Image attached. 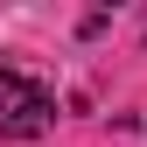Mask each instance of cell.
<instances>
[{
    "instance_id": "cell-1",
    "label": "cell",
    "mask_w": 147,
    "mask_h": 147,
    "mask_svg": "<svg viewBox=\"0 0 147 147\" xmlns=\"http://www.w3.org/2000/svg\"><path fill=\"white\" fill-rule=\"evenodd\" d=\"M49 119H56V98L35 77H21V70H0V133L35 140V133H49Z\"/></svg>"
}]
</instances>
